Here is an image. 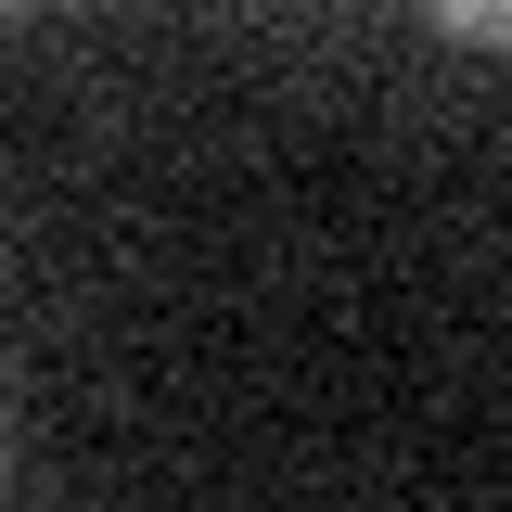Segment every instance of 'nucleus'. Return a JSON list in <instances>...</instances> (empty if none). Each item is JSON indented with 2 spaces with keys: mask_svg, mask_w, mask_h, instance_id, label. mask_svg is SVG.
<instances>
[{
  "mask_svg": "<svg viewBox=\"0 0 512 512\" xmlns=\"http://www.w3.org/2000/svg\"><path fill=\"white\" fill-rule=\"evenodd\" d=\"M448 39H474V52H512V0H423Z\"/></svg>",
  "mask_w": 512,
  "mask_h": 512,
  "instance_id": "nucleus-1",
  "label": "nucleus"
}]
</instances>
